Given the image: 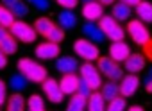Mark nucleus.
<instances>
[{"label":"nucleus","instance_id":"7","mask_svg":"<svg viewBox=\"0 0 152 111\" xmlns=\"http://www.w3.org/2000/svg\"><path fill=\"white\" fill-rule=\"evenodd\" d=\"M127 34H129L131 40H132L136 45H140V47H143V45L150 40L148 29H147L145 24L140 22V20H129V24H127Z\"/></svg>","mask_w":152,"mask_h":111},{"label":"nucleus","instance_id":"16","mask_svg":"<svg viewBox=\"0 0 152 111\" xmlns=\"http://www.w3.org/2000/svg\"><path fill=\"white\" fill-rule=\"evenodd\" d=\"M83 32H84V36H86L90 41H95V43H100V41L106 40L102 29H100L99 25H95V22H86V24L83 25Z\"/></svg>","mask_w":152,"mask_h":111},{"label":"nucleus","instance_id":"18","mask_svg":"<svg viewBox=\"0 0 152 111\" xmlns=\"http://www.w3.org/2000/svg\"><path fill=\"white\" fill-rule=\"evenodd\" d=\"M32 27L36 29V32H38L39 36L47 38V36L50 34V31L56 27V24H54L48 16H39V18H36V20H34V25H32Z\"/></svg>","mask_w":152,"mask_h":111},{"label":"nucleus","instance_id":"9","mask_svg":"<svg viewBox=\"0 0 152 111\" xmlns=\"http://www.w3.org/2000/svg\"><path fill=\"white\" fill-rule=\"evenodd\" d=\"M120 84V95L124 99H129L132 97L136 91H138V86H140V79L136 74H127L122 77V81L118 82Z\"/></svg>","mask_w":152,"mask_h":111},{"label":"nucleus","instance_id":"3","mask_svg":"<svg viewBox=\"0 0 152 111\" xmlns=\"http://www.w3.org/2000/svg\"><path fill=\"white\" fill-rule=\"evenodd\" d=\"M97 68L104 77H107V81H120L124 77V70L120 63L113 61L109 56H100L97 59Z\"/></svg>","mask_w":152,"mask_h":111},{"label":"nucleus","instance_id":"43","mask_svg":"<svg viewBox=\"0 0 152 111\" xmlns=\"http://www.w3.org/2000/svg\"><path fill=\"white\" fill-rule=\"evenodd\" d=\"M127 111H143V107H140V106H131Z\"/></svg>","mask_w":152,"mask_h":111},{"label":"nucleus","instance_id":"29","mask_svg":"<svg viewBox=\"0 0 152 111\" xmlns=\"http://www.w3.org/2000/svg\"><path fill=\"white\" fill-rule=\"evenodd\" d=\"M13 24H15V15H13L7 7H4L2 4H0V25L9 29Z\"/></svg>","mask_w":152,"mask_h":111},{"label":"nucleus","instance_id":"34","mask_svg":"<svg viewBox=\"0 0 152 111\" xmlns=\"http://www.w3.org/2000/svg\"><path fill=\"white\" fill-rule=\"evenodd\" d=\"M141 54L145 56V59H148V61L152 63V38H150L143 47H141Z\"/></svg>","mask_w":152,"mask_h":111},{"label":"nucleus","instance_id":"19","mask_svg":"<svg viewBox=\"0 0 152 111\" xmlns=\"http://www.w3.org/2000/svg\"><path fill=\"white\" fill-rule=\"evenodd\" d=\"M86 111H106V100L100 91H93L86 100Z\"/></svg>","mask_w":152,"mask_h":111},{"label":"nucleus","instance_id":"33","mask_svg":"<svg viewBox=\"0 0 152 111\" xmlns=\"http://www.w3.org/2000/svg\"><path fill=\"white\" fill-rule=\"evenodd\" d=\"M77 93H79L81 97L88 99V97H90V95L93 93V90H91V88H90V86H88V84H86V82L83 81V79H81V81H79V86H77Z\"/></svg>","mask_w":152,"mask_h":111},{"label":"nucleus","instance_id":"27","mask_svg":"<svg viewBox=\"0 0 152 111\" xmlns=\"http://www.w3.org/2000/svg\"><path fill=\"white\" fill-rule=\"evenodd\" d=\"M27 79L22 75V74H16V75H11V79H9V86H11V90H15V93H20V91H23L25 88H27Z\"/></svg>","mask_w":152,"mask_h":111},{"label":"nucleus","instance_id":"21","mask_svg":"<svg viewBox=\"0 0 152 111\" xmlns=\"http://www.w3.org/2000/svg\"><path fill=\"white\" fill-rule=\"evenodd\" d=\"M136 15H138L140 22L152 24V4L147 2V0H141V2L136 6Z\"/></svg>","mask_w":152,"mask_h":111},{"label":"nucleus","instance_id":"12","mask_svg":"<svg viewBox=\"0 0 152 111\" xmlns=\"http://www.w3.org/2000/svg\"><path fill=\"white\" fill-rule=\"evenodd\" d=\"M145 65H147V59L143 54H131L125 61H124V68L129 72V74H140L141 70H145Z\"/></svg>","mask_w":152,"mask_h":111},{"label":"nucleus","instance_id":"44","mask_svg":"<svg viewBox=\"0 0 152 111\" xmlns=\"http://www.w3.org/2000/svg\"><path fill=\"white\" fill-rule=\"evenodd\" d=\"M81 2H84V4H90V2H93V0H81Z\"/></svg>","mask_w":152,"mask_h":111},{"label":"nucleus","instance_id":"13","mask_svg":"<svg viewBox=\"0 0 152 111\" xmlns=\"http://www.w3.org/2000/svg\"><path fill=\"white\" fill-rule=\"evenodd\" d=\"M83 16H84L88 22H97V20H100V18L104 16V7H102V4H99L97 0H93V2H90V4H84V7H83Z\"/></svg>","mask_w":152,"mask_h":111},{"label":"nucleus","instance_id":"17","mask_svg":"<svg viewBox=\"0 0 152 111\" xmlns=\"http://www.w3.org/2000/svg\"><path fill=\"white\" fill-rule=\"evenodd\" d=\"M57 25L63 31H70V29H73L77 25V16H75V13L70 11V9H63L57 15Z\"/></svg>","mask_w":152,"mask_h":111},{"label":"nucleus","instance_id":"41","mask_svg":"<svg viewBox=\"0 0 152 111\" xmlns=\"http://www.w3.org/2000/svg\"><path fill=\"white\" fill-rule=\"evenodd\" d=\"M15 2H16V0H2V6H4V7H7V9H9V7H11V6H13V4H15Z\"/></svg>","mask_w":152,"mask_h":111},{"label":"nucleus","instance_id":"4","mask_svg":"<svg viewBox=\"0 0 152 111\" xmlns=\"http://www.w3.org/2000/svg\"><path fill=\"white\" fill-rule=\"evenodd\" d=\"M9 32L16 41H23V43H32L38 38L36 29L32 25L25 24L23 20H15V24L9 27Z\"/></svg>","mask_w":152,"mask_h":111},{"label":"nucleus","instance_id":"1","mask_svg":"<svg viewBox=\"0 0 152 111\" xmlns=\"http://www.w3.org/2000/svg\"><path fill=\"white\" fill-rule=\"evenodd\" d=\"M18 70L20 74L31 81V82H43L48 75H47V68L43 65H39L38 61L34 59H29V57H23L18 61Z\"/></svg>","mask_w":152,"mask_h":111},{"label":"nucleus","instance_id":"22","mask_svg":"<svg viewBox=\"0 0 152 111\" xmlns=\"http://www.w3.org/2000/svg\"><path fill=\"white\" fill-rule=\"evenodd\" d=\"M131 16H132V9L129 6H125L122 2L113 4V18L116 22H127V20H131Z\"/></svg>","mask_w":152,"mask_h":111},{"label":"nucleus","instance_id":"25","mask_svg":"<svg viewBox=\"0 0 152 111\" xmlns=\"http://www.w3.org/2000/svg\"><path fill=\"white\" fill-rule=\"evenodd\" d=\"M0 50H2L6 56H11V54H16L18 50V41L9 34L7 38H4L2 41H0Z\"/></svg>","mask_w":152,"mask_h":111},{"label":"nucleus","instance_id":"31","mask_svg":"<svg viewBox=\"0 0 152 111\" xmlns=\"http://www.w3.org/2000/svg\"><path fill=\"white\" fill-rule=\"evenodd\" d=\"M63 40H64V31H63L59 25H56V27L50 31V34L47 36V41H52V43H57V45H59Z\"/></svg>","mask_w":152,"mask_h":111},{"label":"nucleus","instance_id":"26","mask_svg":"<svg viewBox=\"0 0 152 111\" xmlns=\"http://www.w3.org/2000/svg\"><path fill=\"white\" fill-rule=\"evenodd\" d=\"M9 11L15 15V18H23L29 15V4L25 0H16V2L9 7Z\"/></svg>","mask_w":152,"mask_h":111},{"label":"nucleus","instance_id":"32","mask_svg":"<svg viewBox=\"0 0 152 111\" xmlns=\"http://www.w3.org/2000/svg\"><path fill=\"white\" fill-rule=\"evenodd\" d=\"M25 2H27L29 6H32L34 9H38V11H47V9L50 7V2H48V0H25Z\"/></svg>","mask_w":152,"mask_h":111},{"label":"nucleus","instance_id":"24","mask_svg":"<svg viewBox=\"0 0 152 111\" xmlns=\"http://www.w3.org/2000/svg\"><path fill=\"white\" fill-rule=\"evenodd\" d=\"M86 100H88V99L81 97L79 93H73L72 99L68 100L66 111H84V109H86Z\"/></svg>","mask_w":152,"mask_h":111},{"label":"nucleus","instance_id":"5","mask_svg":"<svg viewBox=\"0 0 152 111\" xmlns=\"http://www.w3.org/2000/svg\"><path fill=\"white\" fill-rule=\"evenodd\" d=\"M81 79L93 90V91H97V90H100L102 88V74L99 72V68L95 66V65H91L90 61H86L84 65H81Z\"/></svg>","mask_w":152,"mask_h":111},{"label":"nucleus","instance_id":"40","mask_svg":"<svg viewBox=\"0 0 152 111\" xmlns=\"http://www.w3.org/2000/svg\"><path fill=\"white\" fill-rule=\"evenodd\" d=\"M120 2H122V4H125V6H129V7H132V6L136 7V6L141 2V0H120Z\"/></svg>","mask_w":152,"mask_h":111},{"label":"nucleus","instance_id":"23","mask_svg":"<svg viewBox=\"0 0 152 111\" xmlns=\"http://www.w3.org/2000/svg\"><path fill=\"white\" fill-rule=\"evenodd\" d=\"M27 109V102L23 99L22 93H13L7 100V111H25Z\"/></svg>","mask_w":152,"mask_h":111},{"label":"nucleus","instance_id":"2","mask_svg":"<svg viewBox=\"0 0 152 111\" xmlns=\"http://www.w3.org/2000/svg\"><path fill=\"white\" fill-rule=\"evenodd\" d=\"M99 27L102 29L104 36L111 41H124L125 40V31L124 27L120 25V22H116L113 16H102L99 20Z\"/></svg>","mask_w":152,"mask_h":111},{"label":"nucleus","instance_id":"8","mask_svg":"<svg viewBox=\"0 0 152 111\" xmlns=\"http://www.w3.org/2000/svg\"><path fill=\"white\" fill-rule=\"evenodd\" d=\"M41 88H43V93L47 95V99H48L50 102H54V104H61V102H63L64 93H63V90H61V86H59V81H56L54 77H47V79L43 81Z\"/></svg>","mask_w":152,"mask_h":111},{"label":"nucleus","instance_id":"30","mask_svg":"<svg viewBox=\"0 0 152 111\" xmlns=\"http://www.w3.org/2000/svg\"><path fill=\"white\" fill-rule=\"evenodd\" d=\"M125 107H127L125 99L120 95V97H116V99H113V100H109V102H107L106 111H125Z\"/></svg>","mask_w":152,"mask_h":111},{"label":"nucleus","instance_id":"15","mask_svg":"<svg viewBox=\"0 0 152 111\" xmlns=\"http://www.w3.org/2000/svg\"><path fill=\"white\" fill-rule=\"evenodd\" d=\"M56 70H59L61 74H75V70H79V61L75 59V57H72V56L57 57Z\"/></svg>","mask_w":152,"mask_h":111},{"label":"nucleus","instance_id":"36","mask_svg":"<svg viewBox=\"0 0 152 111\" xmlns=\"http://www.w3.org/2000/svg\"><path fill=\"white\" fill-rule=\"evenodd\" d=\"M6 100H7V86H6V82L2 79H0V106H2Z\"/></svg>","mask_w":152,"mask_h":111},{"label":"nucleus","instance_id":"38","mask_svg":"<svg viewBox=\"0 0 152 111\" xmlns=\"http://www.w3.org/2000/svg\"><path fill=\"white\" fill-rule=\"evenodd\" d=\"M6 66H7V56H6L2 50H0V70L6 68Z\"/></svg>","mask_w":152,"mask_h":111},{"label":"nucleus","instance_id":"37","mask_svg":"<svg viewBox=\"0 0 152 111\" xmlns=\"http://www.w3.org/2000/svg\"><path fill=\"white\" fill-rule=\"evenodd\" d=\"M145 90H147L148 93H152V66H150L148 74L145 75Z\"/></svg>","mask_w":152,"mask_h":111},{"label":"nucleus","instance_id":"39","mask_svg":"<svg viewBox=\"0 0 152 111\" xmlns=\"http://www.w3.org/2000/svg\"><path fill=\"white\" fill-rule=\"evenodd\" d=\"M11 32H9V29L7 27H2V25H0V41H2L4 38H7Z\"/></svg>","mask_w":152,"mask_h":111},{"label":"nucleus","instance_id":"10","mask_svg":"<svg viewBox=\"0 0 152 111\" xmlns=\"http://www.w3.org/2000/svg\"><path fill=\"white\" fill-rule=\"evenodd\" d=\"M131 56V49L125 41H113L109 45V57L116 63H124Z\"/></svg>","mask_w":152,"mask_h":111},{"label":"nucleus","instance_id":"11","mask_svg":"<svg viewBox=\"0 0 152 111\" xmlns=\"http://www.w3.org/2000/svg\"><path fill=\"white\" fill-rule=\"evenodd\" d=\"M59 52H61L59 45L57 43H52V41H43L34 50V54L38 56V59H54V57L59 56Z\"/></svg>","mask_w":152,"mask_h":111},{"label":"nucleus","instance_id":"6","mask_svg":"<svg viewBox=\"0 0 152 111\" xmlns=\"http://www.w3.org/2000/svg\"><path fill=\"white\" fill-rule=\"evenodd\" d=\"M73 52L81 56L84 61H97L100 57V52H99V47L95 43H91L90 40H75L73 43Z\"/></svg>","mask_w":152,"mask_h":111},{"label":"nucleus","instance_id":"42","mask_svg":"<svg viewBox=\"0 0 152 111\" xmlns=\"http://www.w3.org/2000/svg\"><path fill=\"white\" fill-rule=\"evenodd\" d=\"M99 4H102V6H113L115 4V0H97Z\"/></svg>","mask_w":152,"mask_h":111},{"label":"nucleus","instance_id":"28","mask_svg":"<svg viewBox=\"0 0 152 111\" xmlns=\"http://www.w3.org/2000/svg\"><path fill=\"white\" fill-rule=\"evenodd\" d=\"M27 111H45V100L39 95H31L27 99Z\"/></svg>","mask_w":152,"mask_h":111},{"label":"nucleus","instance_id":"35","mask_svg":"<svg viewBox=\"0 0 152 111\" xmlns=\"http://www.w3.org/2000/svg\"><path fill=\"white\" fill-rule=\"evenodd\" d=\"M57 4L63 7V9H75V7H77L79 6V0H57Z\"/></svg>","mask_w":152,"mask_h":111},{"label":"nucleus","instance_id":"14","mask_svg":"<svg viewBox=\"0 0 152 111\" xmlns=\"http://www.w3.org/2000/svg\"><path fill=\"white\" fill-rule=\"evenodd\" d=\"M79 81L81 79L75 74H63V77L59 81V86H61V90H63L64 95H73V93H77Z\"/></svg>","mask_w":152,"mask_h":111},{"label":"nucleus","instance_id":"20","mask_svg":"<svg viewBox=\"0 0 152 111\" xmlns=\"http://www.w3.org/2000/svg\"><path fill=\"white\" fill-rule=\"evenodd\" d=\"M100 93H102L104 100H106V102H109V100H113V99L120 97V84H118L116 81H107V82H104V84H102Z\"/></svg>","mask_w":152,"mask_h":111}]
</instances>
